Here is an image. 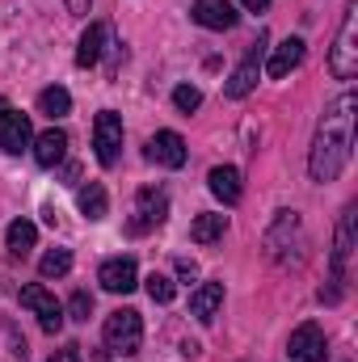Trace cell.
<instances>
[{
	"label": "cell",
	"instance_id": "cell-1",
	"mask_svg": "<svg viewBox=\"0 0 358 362\" xmlns=\"http://www.w3.org/2000/svg\"><path fill=\"white\" fill-rule=\"evenodd\" d=\"M354 93H342L329 110H325V118L316 122V139H312V152H308V173L312 181H337V173L346 169V160H350V148H354Z\"/></svg>",
	"mask_w": 358,
	"mask_h": 362
},
{
	"label": "cell",
	"instance_id": "cell-2",
	"mask_svg": "<svg viewBox=\"0 0 358 362\" xmlns=\"http://www.w3.org/2000/svg\"><path fill=\"white\" fill-rule=\"evenodd\" d=\"M101 337H105V350H110V354H139V341H144V320H139V312H135V308L110 312Z\"/></svg>",
	"mask_w": 358,
	"mask_h": 362
},
{
	"label": "cell",
	"instance_id": "cell-3",
	"mask_svg": "<svg viewBox=\"0 0 358 362\" xmlns=\"http://www.w3.org/2000/svg\"><path fill=\"white\" fill-rule=\"evenodd\" d=\"M354 34H358V0H346V17H342V30H337V47H333V55H329V68H333L337 81H350L358 72Z\"/></svg>",
	"mask_w": 358,
	"mask_h": 362
},
{
	"label": "cell",
	"instance_id": "cell-4",
	"mask_svg": "<svg viewBox=\"0 0 358 362\" xmlns=\"http://www.w3.org/2000/svg\"><path fill=\"white\" fill-rule=\"evenodd\" d=\"M93 148H97V165L114 169L122 156V118L114 110H101L93 118Z\"/></svg>",
	"mask_w": 358,
	"mask_h": 362
},
{
	"label": "cell",
	"instance_id": "cell-5",
	"mask_svg": "<svg viewBox=\"0 0 358 362\" xmlns=\"http://www.w3.org/2000/svg\"><path fill=\"white\" fill-rule=\"evenodd\" d=\"M266 42H270V34L262 30V34H258V42L249 47V55H245V59L236 64V72L228 76V89H224V93H228L232 101H241V97H249V93L258 89V76H262V55H266Z\"/></svg>",
	"mask_w": 358,
	"mask_h": 362
},
{
	"label": "cell",
	"instance_id": "cell-6",
	"mask_svg": "<svg viewBox=\"0 0 358 362\" xmlns=\"http://www.w3.org/2000/svg\"><path fill=\"white\" fill-rule=\"evenodd\" d=\"M169 219V194L156 189V185H144L135 194V219H131V236L148 232V228H161Z\"/></svg>",
	"mask_w": 358,
	"mask_h": 362
},
{
	"label": "cell",
	"instance_id": "cell-7",
	"mask_svg": "<svg viewBox=\"0 0 358 362\" xmlns=\"http://www.w3.org/2000/svg\"><path fill=\"white\" fill-rule=\"evenodd\" d=\"M21 308H30L47 333H59V329H64V303H59V299H55V295L42 286V282H30V286H21Z\"/></svg>",
	"mask_w": 358,
	"mask_h": 362
},
{
	"label": "cell",
	"instance_id": "cell-8",
	"mask_svg": "<svg viewBox=\"0 0 358 362\" xmlns=\"http://www.w3.org/2000/svg\"><path fill=\"white\" fill-rule=\"evenodd\" d=\"M291 358L299 362H329V341H325V329L321 325H312V320H304L295 333H291Z\"/></svg>",
	"mask_w": 358,
	"mask_h": 362
},
{
	"label": "cell",
	"instance_id": "cell-9",
	"mask_svg": "<svg viewBox=\"0 0 358 362\" xmlns=\"http://www.w3.org/2000/svg\"><path fill=\"white\" fill-rule=\"evenodd\" d=\"M97 282H101L110 295H131V291L139 286V266H135L131 257H110V262H101Z\"/></svg>",
	"mask_w": 358,
	"mask_h": 362
},
{
	"label": "cell",
	"instance_id": "cell-10",
	"mask_svg": "<svg viewBox=\"0 0 358 362\" xmlns=\"http://www.w3.org/2000/svg\"><path fill=\"white\" fill-rule=\"evenodd\" d=\"M30 118L21 114V110H0V152H8V156H17V152H25L30 148Z\"/></svg>",
	"mask_w": 358,
	"mask_h": 362
},
{
	"label": "cell",
	"instance_id": "cell-11",
	"mask_svg": "<svg viewBox=\"0 0 358 362\" xmlns=\"http://www.w3.org/2000/svg\"><path fill=\"white\" fill-rule=\"evenodd\" d=\"M185 139H181L178 131H156L152 139H148V160H156V165H165V169H181L185 165Z\"/></svg>",
	"mask_w": 358,
	"mask_h": 362
},
{
	"label": "cell",
	"instance_id": "cell-12",
	"mask_svg": "<svg viewBox=\"0 0 358 362\" xmlns=\"http://www.w3.org/2000/svg\"><path fill=\"white\" fill-rule=\"evenodd\" d=\"M194 21L202 30H232L236 25V4L232 0H194Z\"/></svg>",
	"mask_w": 358,
	"mask_h": 362
},
{
	"label": "cell",
	"instance_id": "cell-13",
	"mask_svg": "<svg viewBox=\"0 0 358 362\" xmlns=\"http://www.w3.org/2000/svg\"><path fill=\"white\" fill-rule=\"evenodd\" d=\"M304 51H308V42L304 38H282L278 47H274V55H270L266 72L274 76V81H282V76H291L299 64H304Z\"/></svg>",
	"mask_w": 358,
	"mask_h": 362
},
{
	"label": "cell",
	"instance_id": "cell-14",
	"mask_svg": "<svg viewBox=\"0 0 358 362\" xmlns=\"http://www.w3.org/2000/svg\"><path fill=\"white\" fill-rule=\"evenodd\" d=\"M207 185H211V194H215L224 206H236V202H241V194H245L241 173H236L232 165H215V169L207 173Z\"/></svg>",
	"mask_w": 358,
	"mask_h": 362
},
{
	"label": "cell",
	"instance_id": "cell-15",
	"mask_svg": "<svg viewBox=\"0 0 358 362\" xmlns=\"http://www.w3.org/2000/svg\"><path fill=\"white\" fill-rule=\"evenodd\" d=\"M350 249H354V211L346 206V211H342V223H337V240H333V282L346 278Z\"/></svg>",
	"mask_w": 358,
	"mask_h": 362
},
{
	"label": "cell",
	"instance_id": "cell-16",
	"mask_svg": "<svg viewBox=\"0 0 358 362\" xmlns=\"http://www.w3.org/2000/svg\"><path fill=\"white\" fill-rule=\"evenodd\" d=\"M64 156H68V135H64L59 127H51V131H42V135L34 139V160H38L42 169H55Z\"/></svg>",
	"mask_w": 358,
	"mask_h": 362
},
{
	"label": "cell",
	"instance_id": "cell-17",
	"mask_svg": "<svg viewBox=\"0 0 358 362\" xmlns=\"http://www.w3.org/2000/svg\"><path fill=\"white\" fill-rule=\"evenodd\" d=\"M219 303H224V282H202V286L190 295V312H194L202 325H211V320H215Z\"/></svg>",
	"mask_w": 358,
	"mask_h": 362
},
{
	"label": "cell",
	"instance_id": "cell-18",
	"mask_svg": "<svg viewBox=\"0 0 358 362\" xmlns=\"http://www.w3.org/2000/svg\"><path fill=\"white\" fill-rule=\"evenodd\" d=\"M4 245H8V253H13V257H25V253L38 245V228H34L30 219H13V223H8V232H4Z\"/></svg>",
	"mask_w": 358,
	"mask_h": 362
},
{
	"label": "cell",
	"instance_id": "cell-19",
	"mask_svg": "<svg viewBox=\"0 0 358 362\" xmlns=\"http://www.w3.org/2000/svg\"><path fill=\"white\" fill-rule=\"evenodd\" d=\"M101 47H105V25L101 21H89V30L81 34V47H76V64L81 68H93L101 59Z\"/></svg>",
	"mask_w": 358,
	"mask_h": 362
},
{
	"label": "cell",
	"instance_id": "cell-20",
	"mask_svg": "<svg viewBox=\"0 0 358 362\" xmlns=\"http://www.w3.org/2000/svg\"><path fill=\"white\" fill-rule=\"evenodd\" d=\"M224 232H228V215H198L190 223V240L194 245H215V240H224Z\"/></svg>",
	"mask_w": 358,
	"mask_h": 362
},
{
	"label": "cell",
	"instance_id": "cell-21",
	"mask_svg": "<svg viewBox=\"0 0 358 362\" xmlns=\"http://www.w3.org/2000/svg\"><path fill=\"white\" fill-rule=\"evenodd\" d=\"M76 202H81V215L93 219V223L105 219V211H110V198H105V185H101V181H89V185L76 194Z\"/></svg>",
	"mask_w": 358,
	"mask_h": 362
},
{
	"label": "cell",
	"instance_id": "cell-22",
	"mask_svg": "<svg viewBox=\"0 0 358 362\" xmlns=\"http://www.w3.org/2000/svg\"><path fill=\"white\" fill-rule=\"evenodd\" d=\"M38 110H42L47 118H64V114L72 110V93L64 89V85H51V89L38 93Z\"/></svg>",
	"mask_w": 358,
	"mask_h": 362
},
{
	"label": "cell",
	"instance_id": "cell-23",
	"mask_svg": "<svg viewBox=\"0 0 358 362\" xmlns=\"http://www.w3.org/2000/svg\"><path fill=\"white\" fill-rule=\"evenodd\" d=\"M68 270H72V253H68V249H51V253H42V262H38V274H42V278H64Z\"/></svg>",
	"mask_w": 358,
	"mask_h": 362
},
{
	"label": "cell",
	"instance_id": "cell-24",
	"mask_svg": "<svg viewBox=\"0 0 358 362\" xmlns=\"http://www.w3.org/2000/svg\"><path fill=\"white\" fill-rule=\"evenodd\" d=\"M144 286H148V299H152V303H173V295H178L173 278H165V274H156V270L144 278Z\"/></svg>",
	"mask_w": 358,
	"mask_h": 362
},
{
	"label": "cell",
	"instance_id": "cell-25",
	"mask_svg": "<svg viewBox=\"0 0 358 362\" xmlns=\"http://www.w3.org/2000/svg\"><path fill=\"white\" fill-rule=\"evenodd\" d=\"M173 105H178L181 114H194V110L202 105V93L194 89V85H178V89H173Z\"/></svg>",
	"mask_w": 358,
	"mask_h": 362
},
{
	"label": "cell",
	"instance_id": "cell-26",
	"mask_svg": "<svg viewBox=\"0 0 358 362\" xmlns=\"http://www.w3.org/2000/svg\"><path fill=\"white\" fill-rule=\"evenodd\" d=\"M68 316H72V320H89L93 316V295L89 291H76V295L68 299Z\"/></svg>",
	"mask_w": 358,
	"mask_h": 362
},
{
	"label": "cell",
	"instance_id": "cell-27",
	"mask_svg": "<svg viewBox=\"0 0 358 362\" xmlns=\"http://www.w3.org/2000/svg\"><path fill=\"white\" fill-rule=\"evenodd\" d=\"M51 362H81V346H64V350H55Z\"/></svg>",
	"mask_w": 358,
	"mask_h": 362
},
{
	"label": "cell",
	"instance_id": "cell-28",
	"mask_svg": "<svg viewBox=\"0 0 358 362\" xmlns=\"http://www.w3.org/2000/svg\"><path fill=\"white\" fill-rule=\"evenodd\" d=\"M178 274L185 278V282H190V278H198V266H194L190 257H178Z\"/></svg>",
	"mask_w": 358,
	"mask_h": 362
},
{
	"label": "cell",
	"instance_id": "cell-29",
	"mask_svg": "<svg viewBox=\"0 0 358 362\" xmlns=\"http://www.w3.org/2000/svg\"><path fill=\"white\" fill-rule=\"evenodd\" d=\"M64 4H68V13H76V17H85V13H89V4H93V0H64Z\"/></svg>",
	"mask_w": 358,
	"mask_h": 362
},
{
	"label": "cell",
	"instance_id": "cell-30",
	"mask_svg": "<svg viewBox=\"0 0 358 362\" xmlns=\"http://www.w3.org/2000/svg\"><path fill=\"white\" fill-rule=\"evenodd\" d=\"M241 4H245V8H253V13H262V8H266L270 0H241Z\"/></svg>",
	"mask_w": 358,
	"mask_h": 362
},
{
	"label": "cell",
	"instance_id": "cell-31",
	"mask_svg": "<svg viewBox=\"0 0 358 362\" xmlns=\"http://www.w3.org/2000/svg\"><path fill=\"white\" fill-rule=\"evenodd\" d=\"M0 110H4V97H0Z\"/></svg>",
	"mask_w": 358,
	"mask_h": 362
}]
</instances>
